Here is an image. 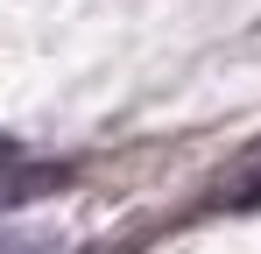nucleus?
<instances>
[{
    "label": "nucleus",
    "mask_w": 261,
    "mask_h": 254,
    "mask_svg": "<svg viewBox=\"0 0 261 254\" xmlns=\"http://www.w3.org/2000/svg\"><path fill=\"white\" fill-rule=\"evenodd\" d=\"M57 184H64V169H43V163H7V156H0V212L29 205V198H49Z\"/></svg>",
    "instance_id": "nucleus-1"
},
{
    "label": "nucleus",
    "mask_w": 261,
    "mask_h": 254,
    "mask_svg": "<svg viewBox=\"0 0 261 254\" xmlns=\"http://www.w3.org/2000/svg\"><path fill=\"white\" fill-rule=\"evenodd\" d=\"M219 205H226V212H254V205H261V156L240 169V176H233L226 191H219Z\"/></svg>",
    "instance_id": "nucleus-2"
},
{
    "label": "nucleus",
    "mask_w": 261,
    "mask_h": 254,
    "mask_svg": "<svg viewBox=\"0 0 261 254\" xmlns=\"http://www.w3.org/2000/svg\"><path fill=\"white\" fill-rule=\"evenodd\" d=\"M0 254H49V247H36V240H0Z\"/></svg>",
    "instance_id": "nucleus-3"
}]
</instances>
